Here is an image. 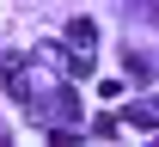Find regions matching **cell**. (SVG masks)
<instances>
[{"instance_id":"obj_1","label":"cell","mask_w":159,"mask_h":147,"mask_svg":"<svg viewBox=\"0 0 159 147\" xmlns=\"http://www.w3.org/2000/svg\"><path fill=\"white\" fill-rule=\"evenodd\" d=\"M116 123H135V129H159V104L147 98V104H129V110H116Z\"/></svg>"},{"instance_id":"obj_3","label":"cell","mask_w":159,"mask_h":147,"mask_svg":"<svg viewBox=\"0 0 159 147\" xmlns=\"http://www.w3.org/2000/svg\"><path fill=\"white\" fill-rule=\"evenodd\" d=\"M153 19H159V0H153Z\"/></svg>"},{"instance_id":"obj_2","label":"cell","mask_w":159,"mask_h":147,"mask_svg":"<svg viewBox=\"0 0 159 147\" xmlns=\"http://www.w3.org/2000/svg\"><path fill=\"white\" fill-rule=\"evenodd\" d=\"M67 31H74V43H80V49H92V37H98V25H92V19H74Z\"/></svg>"}]
</instances>
